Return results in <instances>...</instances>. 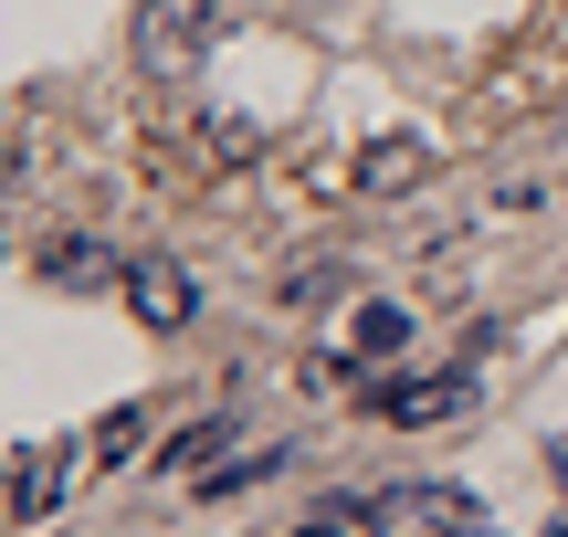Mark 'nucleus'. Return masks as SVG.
I'll return each mask as SVG.
<instances>
[{"label":"nucleus","instance_id":"1","mask_svg":"<svg viewBox=\"0 0 568 537\" xmlns=\"http://www.w3.org/2000/svg\"><path fill=\"white\" fill-rule=\"evenodd\" d=\"M222 32V0H138V63L148 74H190Z\"/></svg>","mask_w":568,"mask_h":537},{"label":"nucleus","instance_id":"10","mask_svg":"<svg viewBox=\"0 0 568 537\" xmlns=\"http://www.w3.org/2000/svg\"><path fill=\"white\" fill-rule=\"evenodd\" d=\"M264 475H284V454H253V464H232V475H211V496H243V485H264Z\"/></svg>","mask_w":568,"mask_h":537},{"label":"nucleus","instance_id":"8","mask_svg":"<svg viewBox=\"0 0 568 537\" xmlns=\"http://www.w3.org/2000/svg\"><path fill=\"white\" fill-rule=\"evenodd\" d=\"M222 443H232V422H190V433H169V443H159V475H190V464H211Z\"/></svg>","mask_w":568,"mask_h":537},{"label":"nucleus","instance_id":"5","mask_svg":"<svg viewBox=\"0 0 568 537\" xmlns=\"http://www.w3.org/2000/svg\"><path fill=\"white\" fill-rule=\"evenodd\" d=\"M63 496H74V443L11 464V506H21V517H42V506H63Z\"/></svg>","mask_w":568,"mask_h":537},{"label":"nucleus","instance_id":"7","mask_svg":"<svg viewBox=\"0 0 568 537\" xmlns=\"http://www.w3.org/2000/svg\"><path fill=\"white\" fill-rule=\"evenodd\" d=\"M42 274H53V285H105V274H126V264H116L105 243H84V232H74V243H42Z\"/></svg>","mask_w":568,"mask_h":537},{"label":"nucleus","instance_id":"3","mask_svg":"<svg viewBox=\"0 0 568 537\" xmlns=\"http://www.w3.org/2000/svg\"><path fill=\"white\" fill-rule=\"evenodd\" d=\"M116 285H126V306H138V327H159V337H180L190 316H201V285H190L169 253H126Z\"/></svg>","mask_w":568,"mask_h":537},{"label":"nucleus","instance_id":"9","mask_svg":"<svg viewBox=\"0 0 568 537\" xmlns=\"http://www.w3.org/2000/svg\"><path fill=\"white\" fill-rule=\"evenodd\" d=\"M138 443H148V412H105L95 433H84V454H95V464H126Z\"/></svg>","mask_w":568,"mask_h":537},{"label":"nucleus","instance_id":"12","mask_svg":"<svg viewBox=\"0 0 568 537\" xmlns=\"http://www.w3.org/2000/svg\"><path fill=\"white\" fill-rule=\"evenodd\" d=\"M558 475H568V454H558Z\"/></svg>","mask_w":568,"mask_h":537},{"label":"nucleus","instance_id":"2","mask_svg":"<svg viewBox=\"0 0 568 537\" xmlns=\"http://www.w3.org/2000/svg\"><path fill=\"white\" fill-rule=\"evenodd\" d=\"M368 412H379L389 433H443V422L474 412V369H410V379H379V391H368Z\"/></svg>","mask_w":568,"mask_h":537},{"label":"nucleus","instance_id":"11","mask_svg":"<svg viewBox=\"0 0 568 537\" xmlns=\"http://www.w3.org/2000/svg\"><path fill=\"white\" fill-rule=\"evenodd\" d=\"M284 537H358L347 517H305V527H284Z\"/></svg>","mask_w":568,"mask_h":537},{"label":"nucleus","instance_id":"4","mask_svg":"<svg viewBox=\"0 0 568 537\" xmlns=\"http://www.w3.org/2000/svg\"><path fill=\"white\" fill-rule=\"evenodd\" d=\"M432 180V138H368L358 148V190H422Z\"/></svg>","mask_w":568,"mask_h":537},{"label":"nucleus","instance_id":"6","mask_svg":"<svg viewBox=\"0 0 568 537\" xmlns=\"http://www.w3.org/2000/svg\"><path fill=\"white\" fill-rule=\"evenodd\" d=\"M400 348H410V306L368 295V306L347 316V348H337V369H347V358H400Z\"/></svg>","mask_w":568,"mask_h":537}]
</instances>
